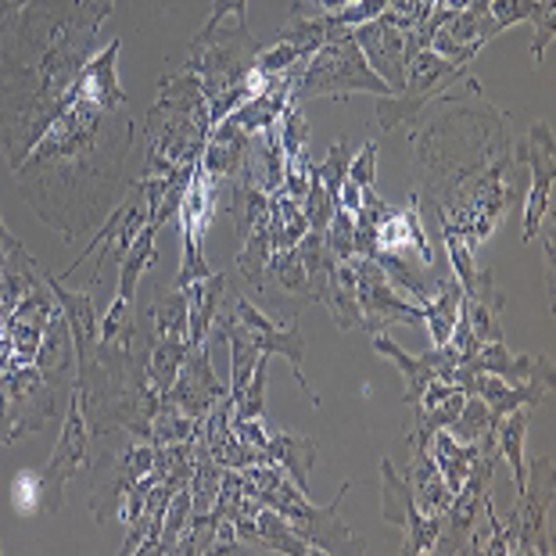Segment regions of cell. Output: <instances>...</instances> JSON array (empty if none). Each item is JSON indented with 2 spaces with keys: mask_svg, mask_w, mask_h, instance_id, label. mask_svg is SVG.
Masks as SVG:
<instances>
[{
  "mask_svg": "<svg viewBox=\"0 0 556 556\" xmlns=\"http://www.w3.org/2000/svg\"><path fill=\"white\" fill-rule=\"evenodd\" d=\"M238 18L241 26H248V0H216L212 4V15H208V22H205V29H216L223 18Z\"/></svg>",
  "mask_w": 556,
  "mask_h": 556,
  "instance_id": "cell-37",
  "label": "cell"
},
{
  "mask_svg": "<svg viewBox=\"0 0 556 556\" xmlns=\"http://www.w3.org/2000/svg\"><path fill=\"white\" fill-rule=\"evenodd\" d=\"M475 370L495 374L510 384H542L553 392V359L546 356H525V352H510L506 341H484V345L467 359Z\"/></svg>",
  "mask_w": 556,
  "mask_h": 556,
  "instance_id": "cell-17",
  "label": "cell"
},
{
  "mask_svg": "<svg viewBox=\"0 0 556 556\" xmlns=\"http://www.w3.org/2000/svg\"><path fill=\"white\" fill-rule=\"evenodd\" d=\"M381 517L388 525L402 528V535H406V546L402 553L406 556H417V553H431L434 539H438V528H442V517H428L413 500L406 478L399 475L392 459H384L381 464Z\"/></svg>",
  "mask_w": 556,
  "mask_h": 556,
  "instance_id": "cell-12",
  "label": "cell"
},
{
  "mask_svg": "<svg viewBox=\"0 0 556 556\" xmlns=\"http://www.w3.org/2000/svg\"><path fill=\"white\" fill-rule=\"evenodd\" d=\"M349 489L352 484L345 481L327 506H313L309 495L283 475L277 481V489H255L252 484V495L263 506H269V510H277L313 549H319V553H366L370 542H363L356 531L345 525V517H341V503H345Z\"/></svg>",
  "mask_w": 556,
  "mask_h": 556,
  "instance_id": "cell-4",
  "label": "cell"
},
{
  "mask_svg": "<svg viewBox=\"0 0 556 556\" xmlns=\"http://www.w3.org/2000/svg\"><path fill=\"white\" fill-rule=\"evenodd\" d=\"M459 302H464V288L448 274L442 291L424 305V324H428V334L434 345H448V338H453V330H456V319H459Z\"/></svg>",
  "mask_w": 556,
  "mask_h": 556,
  "instance_id": "cell-27",
  "label": "cell"
},
{
  "mask_svg": "<svg viewBox=\"0 0 556 556\" xmlns=\"http://www.w3.org/2000/svg\"><path fill=\"white\" fill-rule=\"evenodd\" d=\"M500 26L492 22L489 8H464V11H453L442 26L434 29L431 37V51L448 58L453 65H470L475 58L481 54V47L500 37Z\"/></svg>",
  "mask_w": 556,
  "mask_h": 556,
  "instance_id": "cell-14",
  "label": "cell"
},
{
  "mask_svg": "<svg viewBox=\"0 0 556 556\" xmlns=\"http://www.w3.org/2000/svg\"><path fill=\"white\" fill-rule=\"evenodd\" d=\"M324 241H327V252L334 255L338 263H349V258L356 255V219H352V212L334 208V216H330L324 230Z\"/></svg>",
  "mask_w": 556,
  "mask_h": 556,
  "instance_id": "cell-32",
  "label": "cell"
},
{
  "mask_svg": "<svg viewBox=\"0 0 556 556\" xmlns=\"http://www.w3.org/2000/svg\"><path fill=\"white\" fill-rule=\"evenodd\" d=\"M349 93H377V98L395 93L370 65H366L359 43L352 40V29L338 33L334 40H327L309 58L305 73L299 76V87H294V101L299 104L313 101V98L341 101V98H349Z\"/></svg>",
  "mask_w": 556,
  "mask_h": 556,
  "instance_id": "cell-5",
  "label": "cell"
},
{
  "mask_svg": "<svg viewBox=\"0 0 556 556\" xmlns=\"http://www.w3.org/2000/svg\"><path fill=\"white\" fill-rule=\"evenodd\" d=\"M349 266H352V274H356V299H359L366 334H388V327H395V324L424 327V305L402 299L395 291V283L377 266V258L352 255Z\"/></svg>",
  "mask_w": 556,
  "mask_h": 556,
  "instance_id": "cell-9",
  "label": "cell"
},
{
  "mask_svg": "<svg viewBox=\"0 0 556 556\" xmlns=\"http://www.w3.org/2000/svg\"><path fill=\"white\" fill-rule=\"evenodd\" d=\"M464 79H467L464 65H453L448 58L434 54L431 47H424L406 65V79H402L399 93H388V98L377 101V123H381V129H388V134L399 126H413L431 101L448 93V87H459Z\"/></svg>",
  "mask_w": 556,
  "mask_h": 556,
  "instance_id": "cell-7",
  "label": "cell"
},
{
  "mask_svg": "<svg viewBox=\"0 0 556 556\" xmlns=\"http://www.w3.org/2000/svg\"><path fill=\"white\" fill-rule=\"evenodd\" d=\"M227 302H230L233 316L241 319V327L248 330L252 345L258 349V356H283V359H288L291 370H294V381H299L305 399H309L313 406H319L316 388L305 381V334H302L299 319H291V324L280 327L266 313H258L255 302H248L241 291H230V288H227Z\"/></svg>",
  "mask_w": 556,
  "mask_h": 556,
  "instance_id": "cell-10",
  "label": "cell"
},
{
  "mask_svg": "<svg viewBox=\"0 0 556 556\" xmlns=\"http://www.w3.org/2000/svg\"><path fill=\"white\" fill-rule=\"evenodd\" d=\"M553 459H531L525 489L517 492V503L506 525L514 528V553H553Z\"/></svg>",
  "mask_w": 556,
  "mask_h": 556,
  "instance_id": "cell-8",
  "label": "cell"
},
{
  "mask_svg": "<svg viewBox=\"0 0 556 556\" xmlns=\"http://www.w3.org/2000/svg\"><path fill=\"white\" fill-rule=\"evenodd\" d=\"M500 316H503V291L495 288L492 269L478 266L475 283L464 291V302H459V319H464L470 334L484 345V341H506Z\"/></svg>",
  "mask_w": 556,
  "mask_h": 556,
  "instance_id": "cell-18",
  "label": "cell"
},
{
  "mask_svg": "<svg viewBox=\"0 0 556 556\" xmlns=\"http://www.w3.org/2000/svg\"><path fill=\"white\" fill-rule=\"evenodd\" d=\"M0 553H4V542H0Z\"/></svg>",
  "mask_w": 556,
  "mask_h": 556,
  "instance_id": "cell-41",
  "label": "cell"
},
{
  "mask_svg": "<svg viewBox=\"0 0 556 556\" xmlns=\"http://www.w3.org/2000/svg\"><path fill=\"white\" fill-rule=\"evenodd\" d=\"M269 464H277L299 489L309 495V475L319 456V438L316 434H299V431H277L266 442Z\"/></svg>",
  "mask_w": 556,
  "mask_h": 556,
  "instance_id": "cell-20",
  "label": "cell"
},
{
  "mask_svg": "<svg viewBox=\"0 0 556 556\" xmlns=\"http://www.w3.org/2000/svg\"><path fill=\"white\" fill-rule=\"evenodd\" d=\"M352 155H356V148L349 144V140H334L327 151V159L313 165V173L319 176V184H324V191L330 194V201L338 205V198H341V184H345V176H349V162Z\"/></svg>",
  "mask_w": 556,
  "mask_h": 556,
  "instance_id": "cell-31",
  "label": "cell"
},
{
  "mask_svg": "<svg viewBox=\"0 0 556 556\" xmlns=\"http://www.w3.org/2000/svg\"><path fill=\"white\" fill-rule=\"evenodd\" d=\"M208 101L201 93V83L194 73L165 76L159 83V104L151 109L144 134H148V155L144 176H169L187 162H198L201 148L208 140Z\"/></svg>",
  "mask_w": 556,
  "mask_h": 556,
  "instance_id": "cell-3",
  "label": "cell"
},
{
  "mask_svg": "<svg viewBox=\"0 0 556 556\" xmlns=\"http://www.w3.org/2000/svg\"><path fill=\"white\" fill-rule=\"evenodd\" d=\"M26 4H29V0H0V40L15 29V22H18L22 8H26Z\"/></svg>",
  "mask_w": 556,
  "mask_h": 556,
  "instance_id": "cell-38",
  "label": "cell"
},
{
  "mask_svg": "<svg viewBox=\"0 0 556 556\" xmlns=\"http://www.w3.org/2000/svg\"><path fill=\"white\" fill-rule=\"evenodd\" d=\"M255 528H258V546L263 549L291 553V556H309L313 553L309 542H305L277 510H269V506H258L255 510Z\"/></svg>",
  "mask_w": 556,
  "mask_h": 556,
  "instance_id": "cell-28",
  "label": "cell"
},
{
  "mask_svg": "<svg viewBox=\"0 0 556 556\" xmlns=\"http://www.w3.org/2000/svg\"><path fill=\"white\" fill-rule=\"evenodd\" d=\"M165 399L173 402L176 409L187 413L191 420H205L212 409H216L219 399H227V388L216 381L208 363V345H194L187 352V359L176 374L173 388L165 392Z\"/></svg>",
  "mask_w": 556,
  "mask_h": 556,
  "instance_id": "cell-15",
  "label": "cell"
},
{
  "mask_svg": "<svg viewBox=\"0 0 556 556\" xmlns=\"http://www.w3.org/2000/svg\"><path fill=\"white\" fill-rule=\"evenodd\" d=\"M230 201H227V216L233 223V230H238V238L244 241L248 233L263 230L266 219H269V194L263 187H255L252 180H244V176H230Z\"/></svg>",
  "mask_w": 556,
  "mask_h": 556,
  "instance_id": "cell-23",
  "label": "cell"
},
{
  "mask_svg": "<svg viewBox=\"0 0 556 556\" xmlns=\"http://www.w3.org/2000/svg\"><path fill=\"white\" fill-rule=\"evenodd\" d=\"M352 40L359 43L366 65L381 76L388 87L399 93L402 79H406V29H399L388 15H377L374 22L352 29Z\"/></svg>",
  "mask_w": 556,
  "mask_h": 556,
  "instance_id": "cell-16",
  "label": "cell"
},
{
  "mask_svg": "<svg viewBox=\"0 0 556 556\" xmlns=\"http://www.w3.org/2000/svg\"><path fill=\"white\" fill-rule=\"evenodd\" d=\"M431 456L438 470H442L448 492H456L470 475V464H475V456H478V442H456V438L442 428L431 434Z\"/></svg>",
  "mask_w": 556,
  "mask_h": 556,
  "instance_id": "cell-26",
  "label": "cell"
},
{
  "mask_svg": "<svg viewBox=\"0 0 556 556\" xmlns=\"http://www.w3.org/2000/svg\"><path fill=\"white\" fill-rule=\"evenodd\" d=\"M109 15L98 0H29L0 40V151L11 169L68 109Z\"/></svg>",
  "mask_w": 556,
  "mask_h": 556,
  "instance_id": "cell-2",
  "label": "cell"
},
{
  "mask_svg": "<svg viewBox=\"0 0 556 556\" xmlns=\"http://www.w3.org/2000/svg\"><path fill=\"white\" fill-rule=\"evenodd\" d=\"M258 37H252L248 26H227V29H201L191 40V58H187V73H194L201 83L205 101H219L223 93L244 87L248 73L255 68Z\"/></svg>",
  "mask_w": 556,
  "mask_h": 556,
  "instance_id": "cell-6",
  "label": "cell"
},
{
  "mask_svg": "<svg viewBox=\"0 0 556 556\" xmlns=\"http://www.w3.org/2000/svg\"><path fill=\"white\" fill-rule=\"evenodd\" d=\"M87 445H90V424H87V413H83L79 388H73L65 431H62V438H58L54 456L47 459V467L40 470V478H37V489H40V500H43L47 510H62L68 478H76L79 470L87 467Z\"/></svg>",
  "mask_w": 556,
  "mask_h": 556,
  "instance_id": "cell-11",
  "label": "cell"
},
{
  "mask_svg": "<svg viewBox=\"0 0 556 556\" xmlns=\"http://www.w3.org/2000/svg\"><path fill=\"white\" fill-rule=\"evenodd\" d=\"M299 205H302L305 223H309V230H319V233L327 230V223L338 208L334 201H330V194L324 191V184H319L316 173H309V187H305V198L299 201Z\"/></svg>",
  "mask_w": 556,
  "mask_h": 556,
  "instance_id": "cell-33",
  "label": "cell"
},
{
  "mask_svg": "<svg viewBox=\"0 0 556 556\" xmlns=\"http://www.w3.org/2000/svg\"><path fill=\"white\" fill-rule=\"evenodd\" d=\"M212 274V269L205 266V258H201L198 252V233L194 230H184V266H180V274H176V288H191V283L198 280H205Z\"/></svg>",
  "mask_w": 556,
  "mask_h": 556,
  "instance_id": "cell-34",
  "label": "cell"
},
{
  "mask_svg": "<svg viewBox=\"0 0 556 556\" xmlns=\"http://www.w3.org/2000/svg\"><path fill=\"white\" fill-rule=\"evenodd\" d=\"M475 395H481L484 406L492 409V417L500 420V417H506V413H514L520 406L535 409L539 402L549 395V388H542V384H510V381H503V377L478 370L475 374Z\"/></svg>",
  "mask_w": 556,
  "mask_h": 556,
  "instance_id": "cell-22",
  "label": "cell"
},
{
  "mask_svg": "<svg viewBox=\"0 0 556 556\" xmlns=\"http://www.w3.org/2000/svg\"><path fill=\"white\" fill-rule=\"evenodd\" d=\"M119 47L112 40L79 68L68 109L15 165L18 194L65 241H79L83 230H93L112 212L134 148V119L115 76Z\"/></svg>",
  "mask_w": 556,
  "mask_h": 556,
  "instance_id": "cell-1",
  "label": "cell"
},
{
  "mask_svg": "<svg viewBox=\"0 0 556 556\" xmlns=\"http://www.w3.org/2000/svg\"><path fill=\"white\" fill-rule=\"evenodd\" d=\"M43 283L51 288L54 294V302L62 305V316H65V324H68V334H73V349H76V374L83 370V366L90 363L93 356V345H98V309H93V299L87 291L83 294H73V291H65L62 283H58V277H43Z\"/></svg>",
  "mask_w": 556,
  "mask_h": 556,
  "instance_id": "cell-19",
  "label": "cell"
},
{
  "mask_svg": "<svg viewBox=\"0 0 556 556\" xmlns=\"http://www.w3.org/2000/svg\"><path fill=\"white\" fill-rule=\"evenodd\" d=\"M528 417H531V406H520L514 413H506V417H500V424H495V445H500V456L514 470L517 492L525 489V478H528V459H525Z\"/></svg>",
  "mask_w": 556,
  "mask_h": 556,
  "instance_id": "cell-25",
  "label": "cell"
},
{
  "mask_svg": "<svg viewBox=\"0 0 556 556\" xmlns=\"http://www.w3.org/2000/svg\"><path fill=\"white\" fill-rule=\"evenodd\" d=\"M291 11L294 15H319V11H324V0H299Z\"/></svg>",
  "mask_w": 556,
  "mask_h": 556,
  "instance_id": "cell-39",
  "label": "cell"
},
{
  "mask_svg": "<svg viewBox=\"0 0 556 556\" xmlns=\"http://www.w3.org/2000/svg\"><path fill=\"white\" fill-rule=\"evenodd\" d=\"M374 176H377V144L374 140H366L359 155H352L345 180H352L356 187H374Z\"/></svg>",
  "mask_w": 556,
  "mask_h": 556,
  "instance_id": "cell-36",
  "label": "cell"
},
{
  "mask_svg": "<svg viewBox=\"0 0 556 556\" xmlns=\"http://www.w3.org/2000/svg\"><path fill=\"white\" fill-rule=\"evenodd\" d=\"M269 258H274V248H269L266 227L255 230V233H248L241 255H238V274L248 283V291H258V283H263V277H266Z\"/></svg>",
  "mask_w": 556,
  "mask_h": 556,
  "instance_id": "cell-29",
  "label": "cell"
},
{
  "mask_svg": "<svg viewBox=\"0 0 556 556\" xmlns=\"http://www.w3.org/2000/svg\"><path fill=\"white\" fill-rule=\"evenodd\" d=\"M98 4H104V8H112V0H98Z\"/></svg>",
  "mask_w": 556,
  "mask_h": 556,
  "instance_id": "cell-40",
  "label": "cell"
},
{
  "mask_svg": "<svg viewBox=\"0 0 556 556\" xmlns=\"http://www.w3.org/2000/svg\"><path fill=\"white\" fill-rule=\"evenodd\" d=\"M495 420L492 417V409L484 406V399L481 395H467L464 399V409H459V417L448 424V434L456 438V442H478V438L484 434V431H492L495 428Z\"/></svg>",
  "mask_w": 556,
  "mask_h": 556,
  "instance_id": "cell-30",
  "label": "cell"
},
{
  "mask_svg": "<svg viewBox=\"0 0 556 556\" xmlns=\"http://www.w3.org/2000/svg\"><path fill=\"white\" fill-rule=\"evenodd\" d=\"M517 162H525L531 169V194H528V208H525V241H531L553 205L549 198H553V184H556V144H553L549 123H535L528 129L525 144H517Z\"/></svg>",
  "mask_w": 556,
  "mask_h": 556,
  "instance_id": "cell-13",
  "label": "cell"
},
{
  "mask_svg": "<svg viewBox=\"0 0 556 556\" xmlns=\"http://www.w3.org/2000/svg\"><path fill=\"white\" fill-rule=\"evenodd\" d=\"M266 233H269V248H274V255L288 252V248H294L305 233H309V223H305V216H302V205L283 191V187L277 194H269Z\"/></svg>",
  "mask_w": 556,
  "mask_h": 556,
  "instance_id": "cell-24",
  "label": "cell"
},
{
  "mask_svg": "<svg viewBox=\"0 0 556 556\" xmlns=\"http://www.w3.org/2000/svg\"><path fill=\"white\" fill-rule=\"evenodd\" d=\"M556 0H542L539 15L531 18V26H535V43H531V58L542 62V54H546V47L553 43V33H556Z\"/></svg>",
  "mask_w": 556,
  "mask_h": 556,
  "instance_id": "cell-35",
  "label": "cell"
},
{
  "mask_svg": "<svg viewBox=\"0 0 556 556\" xmlns=\"http://www.w3.org/2000/svg\"><path fill=\"white\" fill-rule=\"evenodd\" d=\"M227 288H230L227 274H208L205 280L184 288L187 291V345L191 349L208 341V330L216 324V313H219Z\"/></svg>",
  "mask_w": 556,
  "mask_h": 556,
  "instance_id": "cell-21",
  "label": "cell"
}]
</instances>
